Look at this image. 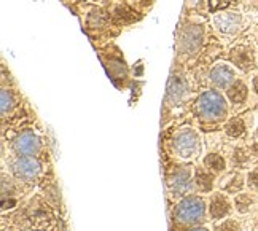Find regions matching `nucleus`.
Returning a JSON list of instances; mask_svg holds the SVG:
<instances>
[{
  "instance_id": "f257e3e1",
  "label": "nucleus",
  "mask_w": 258,
  "mask_h": 231,
  "mask_svg": "<svg viewBox=\"0 0 258 231\" xmlns=\"http://www.w3.org/2000/svg\"><path fill=\"white\" fill-rule=\"evenodd\" d=\"M196 112L206 120H220L226 113L225 99L215 91H207L196 100Z\"/></svg>"
},
{
  "instance_id": "f03ea898",
  "label": "nucleus",
  "mask_w": 258,
  "mask_h": 231,
  "mask_svg": "<svg viewBox=\"0 0 258 231\" xmlns=\"http://www.w3.org/2000/svg\"><path fill=\"white\" fill-rule=\"evenodd\" d=\"M206 206L204 201L196 198V196H190L187 199H183L176 209V217L180 223H196L202 217H204Z\"/></svg>"
},
{
  "instance_id": "7ed1b4c3",
  "label": "nucleus",
  "mask_w": 258,
  "mask_h": 231,
  "mask_svg": "<svg viewBox=\"0 0 258 231\" xmlns=\"http://www.w3.org/2000/svg\"><path fill=\"white\" fill-rule=\"evenodd\" d=\"M202 43V29L198 26H190L180 37V46L185 53H196Z\"/></svg>"
},
{
  "instance_id": "20e7f679",
  "label": "nucleus",
  "mask_w": 258,
  "mask_h": 231,
  "mask_svg": "<svg viewBox=\"0 0 258 231\" xmlns=\"http://www.w3.org/2000/svg\"><path fill=\"white\" fill-rule=\"evenodd\" d=\"M13 172L16 177L29 180L37 177V174L40 172V164L37 160L31 158V156H24V158H20L13 164Z\"/></svg>"
},
{
  "instance_id": "39448f33",
  "label": "nucleus",
  "mask_w": 258,
  "mask_h": 231,
  "mask_svg": "<svg viewBox=\"0 0 258 231\" xmlns=\"http://www.w3.org/2000/svg\"><path fill=\"white\" fill-rule=\"evenodd\" d=\"M174 145H176V150L182 155V156H191L198 149V139L196 134L187 129V131L180 133L176 141H174Z\"/></svg>"
},
{
  "instance_id": "423d86ee",
  "label": "nucleus",
  "mask_w": 258,
  "mask_h": 231,
  "mask_svg": "<svg viewBox=\"0 0 258 231\" xmlns=\"http://www.w3.org/2000/svg\"><path fill=\"white\" fill-rule=\"evenodd\" d=\"M39 139L32 133H24L13 142V147L18 155H34L39 150Z\"/></svg>"
},
{
  "instance_id": "0eeeda50",
  "label": "nucleus",
  "mask_w": 258,
  "mask_h": 231,
  "mask_svg": "<svg viewBox=\"0 0 258 231\" xmlns=\"http://www.w3.org/2000/svg\"><path fill=\"white\" fill-rule=\"evenodd\" d=\"M233 78H234V73L228 66H217V67H214V70L210 72V80L218 88L228 86L229 83L233 81Z\"/></svg>"
},
{
  "instance_id": "6e6552de",
  "label": "nucleus",
  "mask_w": 258,
  "mask_h": 231,
  "mask_svg": "<svg viewBox=\"0 0 258 231\" xmlns=\"http://www.w3.org/2000/svg\"><path fill=\"white\" fill-rule=\"evenodd\" d=\"M239 23H241V20H239V16L234 13H223V15H218L215 18L217 27L222 32H226V34L234 32L239 27Z\"/></svg>"
},
{
  "instance_id": "1a4fd4ad",
  "label": "nucleus",
  "mask_w": 258,
  "mask_h": 231,
  "mask_svg": "<svg viewBox=\"0 0 258 231\" xmlns=\"http://www.w3.org/2000/svg\"><path fill=\"white\" fill-rule=\"evenodd\" d=\"M187 86L185 81H183L180 77H171L169 83H168V100L171 102H177V100L183 96Z\"/></svg>"
},
{
  "instance_id": "9d476101",
  "label": "nucleus",
  "mask_w": 258,
  "mask_h": 231,
  "mask_svg": "<svg viewBox=\"0 0 258 231\" xmlns=\"http://www.w3.org/2000/svg\"><path fill=\"white\" fill-rule=\"evenodd\" d=\"M233 58V62L236 64V66H239L241 69L244 70H248L252 66H253V58L250 51H247L245 48H236L231 54Z\"/></svg>"
},
{
  "instance_id": "9b49d317",
  "label": "nucleus",
  "mask_w": 258,
  "mask_h": 231,
  "mask_svg": "<svg viewBox=\"0 0 258 231\" xmlns=\"http://www.w3.org/2000/svg\"><path fill=\"white\" fill-rule=\"evenodd\" d=\"M229 212V204L223 196H215L210 202V215L214 218H222Z\"/></svg>"
},
{
  "instance_id": "f8f14e48",
  "label": "nucleus",
  "mask_w": 258,
  "mask_h": 231,
  "mask_svg": "<svg viewBox=\"0 0 258 231\" xmlns=\"http://www.w3.org/2000/svg\"><path fill=\"white\" fill-rule=\"evenodd\" d=\"M228 97L233 100L236 104H241L247 97V86L242 81H236L234 85L228 89Z\"/></svg>"
},
{
  "instance_id": "ddd939ff",
  "label": "nucleus",
  "mask_w": 258,
  "mask_h": 231,
  "mask_svg": "<svg viewBox=\"0 0 258 231\" xmlns=\"http://www.w3.org/2000/svg\"><path fill=\"white\" fill-rule=\"evenodd\" d=\"M172 188L179 191L177 195H182V191L188 190V171H180L172 177Z\"/></svg>"
},
{
  "instance_id": "4468645a",
  "label": "nucleus",
  "mask_w": 258,
  "mask_h": 231,
  "mask_svg": "<svg viewBox=\"0 0 258 231\" xmlns=\"http://www.w3.org/2000/svg\"><path fill=\"white\" fill-rule=\"evenodd\" d=\"M244 129H245V126H244V122L241 118H233L231 122L226 125V133L231 137L241 136L244 133Z\"/></svg>"
},
{
  "instance_id": "2eb2a0df",
  "label": "nucleus",
  "mask_w": 258,
  "mask_h": 231,
  "mask_svg": "<svg viewBox=\"0 0 258 231\" xmlns=\"http://www.w3.org/2000/svg\"><path fill=\"white\" fill-rule=\"evenodd\" d=\"M196 185L199 187V190L202 191H210L212 190V185H214V180H212V175L210 174H206L199 171L196 174Z\"/></svg>"
},
{
  "instance_id": "dca6fc26",
  "label": "nucleus",
  "mask_w": 258,
  "mask_h": 231,
  "mask_svg": "<svg viewBox=\"0 0 258 231\" xmlns=\"http://www.w3.org/2000/svg\"><path fill=\"white\" fill-rule=\"evenodd\" d=\"M204 163H206V166L207 168H210V169H214V171H222V169H225V161H223V158L220 155H209L207 158L204 160Z\"/></svg>"
},
{
  "instance_id": "f3484780",
  "label": "nucleus",
  "mask_w": 258,
  "mask_h": 231,
  "mask_svg": "<svg viewBox=\"0 0 258 231\" xmlns=\"http://www.w3.org/2000/svg\"><path fill=\"white\" fill-rule=\"evenodd\" d=\"M0 96H2V113L5 115L8 110H12V107H13V96H12V92L7 89H4Z\"/></svg>"
},
{
  "instance_id": "a211bd4d",
  "label": "nucleus",
  "mask_w": 258,
  "mask_h": 231,
  "mask_svg": "<svg viewBox=\"0 0 258 231\" xmlns=\"http://www.w3.org/2000/svg\"><path fill=\"white\" fill-rule=\"evenodd\" d=\"M236 204H237V209L241 212H247L248 210V206L252 204V198L247 196V195H241L237 199H236Z\"/></svg>"
},
{
  "instance_id": "6ab92c4d",
  "label": "nucleus",
  "mask_w": 258,
  "mask_h": 231,
  "mask_svg": "<svg viewBox=\"0 0 258 231\" xmlns=\"http://www.w3.org/2000/svg\"><path fill=\"white\" fill-rule=\"evenodd\" d=\"M218 231H239V225L236 223V221H225V223L220 226Z\"/></svg>"
},
{
  "instance_id": "aec40b11",
  "label": "nucleus",
  "mask_w": 258,
  "mask_h": 231,
  "mask_svg": "<svg viewBox=\"0 0 258 231\" xmlns=\"http://www.w3.org/2000/svg\"><path fill=\"white\" fill-rule=\"evenodd\" d=\"M241 188H242V179L241 177H236L234 179V183L228 187L229 191H236V190H241Z\"/></svg>"
},
{
  "instance_id": "412c9836",
  "label": "nucleus",
  "mask_w": 258,
  "mask_h": 231,
  "mask_svg": "<svg viewBox=\"0 0 258 231\" xmlns=\"http://www.w3.org/2000/svg\"><path fill=\"white\" fill-rule=\"evenodd\" d=\"M248 179H250V183L253 185V187H258V169H256V171H253V172L250 174V177H248Z\"/></svg>"
},
{
  "instance_id": "4be33fe9",
  "label": "nucleus",
  "mask_w": 258,
  "mask_h": 231,
  "mask_svg": "<svg viewBox=\"0 0 258 231\" xmlns=\"http://www.w3.org/2000/svg\"><path fill=\"white\" fill-rule=\"evenodd\" d=\"M253 88H255V91L258 92V77L255 78V81H253Z\"/></svg>"
},
{
  "instance_id": "5701e85b",
  "label": "nucleus",
  "mask_w": 258,
  "mask_h": 231,
  "mask_svg": "<svg viewBox=\"0 0 258 231\" xmlns=\"http://www.w3.org/2000/svg\"><path fill=\"white\" fill-rule=\"evenodd\" d=\"M191 231H207L206 228H196V229H191Z\"/></svg>"
}]
</instances>
